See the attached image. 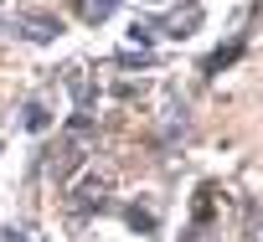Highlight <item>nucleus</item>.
Instances as JSON below:
<instances>
[{"label":"nucleus","mask_w":263,"mask_h":242,"mask_svg":"<svg viewBox=\"0 0 263 242\" xmlns=\"http://www.w3.org/2000/svg\"><path fill=\"white\" fill-rule=\"evenodd\" d=\"M21 26H26V36H31V42H47V36H52V21H42V16H26Z\"/></svg>","instance_id":"nucleus-1"},{"label":"nucleus","mask_w":263,"mask_h":242,"mask_svg":"<svg viewBox=\"0 0 263 242\" xmlns=\"http://www.w3.org/2000/svg\"><path fill=\"white\" fill-rule=\"evenodd\" d=\"M6 242H31V237H26V232H11V237H6Z\"/></svg>","instance_id":"nucleus-2"}]
</instances>
